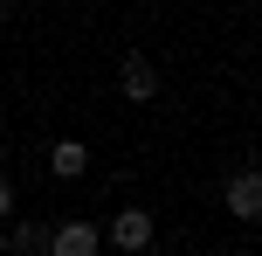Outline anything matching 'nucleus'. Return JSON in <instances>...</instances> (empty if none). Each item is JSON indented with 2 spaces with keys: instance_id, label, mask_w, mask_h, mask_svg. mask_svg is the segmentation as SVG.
Wrapping results in <instances>:
<instances>
[{
  "instance_id": "423d86ee",
  "label": "nucleus",
  "mask_w": 262,
  "mask_h": 256,
  "mask_svg": "<svg viewBox=\"0 0 262 256\" xmlns=\"http://www.w3.org/2000/svg\"><path fill=\"white\" fill-rule=\"evenodd\" d=\"M41 235H49V229H35V222H14V235H7V256H41Z\"/></svg>"
},
{
  "instance_id": "7ed1b4c3",
  "label": "nucleus",
  "mask_w": 262,
  "mask_h": 256,
  "mask_svg": "<svg viewBox=\"0 0 262 256\" xmlns=\"http://www.w3.org/2000/svg\"><path fill=\"white\" fill-rule=\"evenodd\" d=\"M49 173L55 180H83L90 173V146H83V139H55L49 146Z\"/></svg>"
},
{
  "instance_id": "f03ea898",
  "label": "nucleus",
  "mask_w": 262,
  "mask_h": 256,
  "mask_svg": "<svg viewBox=\"0 0 262 256\" xmlns=\"http://www.w3.org/2000/svg\"><path fill=\"white\" fill-rule=\"evenodd\" d=\"M111 249L145 256V249H152V215H145V208H124V215L111 222Z\"/></svg>"
},
{
  "instance_id": "f257e3e1",
  "label": "nucleus",
  "mask_w": 262,
  "mask_h": 256,
  "mask_svg": "<svg viewBox=\"0 0 262 256\" xmlns=\"http://www.w3.org/2000/svg\"><path fill=\"white\" fill-rule=\"evenodd\" d=\"M97 249H104V235L90 222H62L55 235H41V256H97Z\"/></svg>"
},
{
  "instance_id": "0eeeda50",
  "label": "nucleus",
  "mask_w": 262,
  "mask_h": 256,
  "mask_svg": "<svg viewBox=\"0 0 262 256\" xmlns=\"http://www.w3.org/2000/svg\"><path fill=\"white\" fill-rule=\"evenodd\" d=\"M7 208H14V187H7V173H0V215H7Z\"/></svg>"
},
{
  "instance_id": "39448f33",
  "label": "nucleus",
  "mask_w": 262,
  "mask_h": 256,
  "mask_svg": "<svg viewBox=\"0 0 262 256\" xmlns=\"http://www.w3.org/2000/svg\"><path fill=\"white\" fill-rule=\"evenodd\" d=\"M118 83H124V97H138V104H145V97H159V69L145 63V55H124Z\"/></svg>"
},
{
  "instance_id": "20e7f679",
  "label": "nucleus",
  "mask_w": 262,
  "mask_h": 256,
  "mask_svg": "<svg viewBox=\"0 0 262 256\" xmlns=\"http://www.w3.org/2000/svg\"><path fill=\"white\" fill-rule=\"evenodd\" d=\"M228 215H242V222L262 215V180L255 173H235V180H228Z\"/></svg>"
}]
</instances>
